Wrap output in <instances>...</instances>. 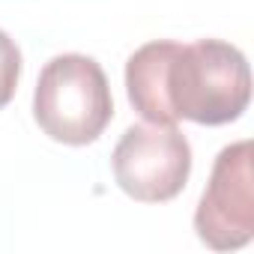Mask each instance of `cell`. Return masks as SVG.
Instances as JSON below:
<instances>
[{
	"mask_svg": "<svg viewBox=\"0 0 254 254\" xmlns=\"http://www.w3.org/2000/svg\"><path fill=\"white\" fill-rule=\"evenodd\" d=\"M126 93L135 111L156 126L191 120L224 126L251 102V69L245 54L221 39L147 42L126 63Z\"/></svg>",
	"mask_w": 254,
	"mask_h": 254,
	"instance_id": "6da1fadb",
	"label": "cell"
},
{
	"mask_svg": "<svg viewBox=\"0 0 254 254\" xmlns=\"http://www.w3.org/2000/svg\"><path fill=\"white\" fill-rule=\"evenodd\" d=\"M39 129L60 144H93L114 117V99L102 66L84 54H60L45 63L33 93Z\"/></svg>",
	"mask_w": 254,
	"mask_h": 254,
	"instance_id": "7a4b0ae2",
	"label": "cell"
},
{
	"mask_svg": "<svg viewBox=\"0 0 254 254\" xmlns=\"http://www.w3.org/2000/svg\"><path fill=\"white\" fill-rule=\"evenodd\" d=\"M117 186L141 200H174L191 174V147L177 126H132L126 129L111 156Z\"/></svg>",
	"mask_w": 254,
	"mask_h": 254,
	"instance_id": "3957f363",
	"label": "cell"
},
{
	"mask_svg": "<svg viewBox=\"0 0 254 254\" xmlns=\"http://www.w3.org/2000/svg\"><path fill=\"white\" fill-rule=\"evenodd\" d=\"M194 230L200 242L215 251H233L251 242L254 236L251 141H236L218 153L194 212Z\"/></svg>",
	"mask_w": 254,
	"mask_h": 254,
	"instance_id": "277c9868",
	"label": "cell"
},
{
	"mask_svg": "<svg viewBox=\"0 0 254 254\" xmlns=\"http://www.w3.org/2000/svg\"><path fill=\"white\" fill-rule=\"evenodd\" d=\"M18 78H21V51L0 30V108H6L12 102Z\"/></svg>",
	"mask_w": 254,
	"mask_h": 254,
	"instance_id": "5b68a950",
	"label": "cell"
}]
</instances>
